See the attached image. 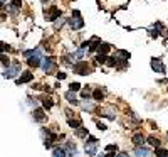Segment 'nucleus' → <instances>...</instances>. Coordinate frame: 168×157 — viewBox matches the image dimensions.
I'll return each instance as SVG.
<instances>
[{
  "label": "nucleus",
  "mask_w": 168,
  "mask_h": 157,
  "mask_svg": "<svg viewBox=\"0 0 168 157\" xmlns=\"http://www.w3.org/2000/svg\"><path fill=\"white\" fill-rule=\"evenodd\" d=\"M67 22H69V26H71L74 30L82 29V27H84V20L81 19V12H79V10H74V12H72V19H67Z\"/></svg>",
  "instance_id": "1"
},
{
  "label": "nucleus",
  "mask_w": 168,
  "mask_h": 157,
  "mask_svg": "<svg viewBox=\"0 0 168 157\" xmlns=\"http://www.w3.org/2000/svg\"><path fill=\"white\" fill-rule=\"evenodd\" d=\"M74 73H77V74H91L92 68L89 66L86 61H77V63H74Z\"/></svg>",
  "instance_id": "2"
},
{
  "label": "nucleus",
  "mask_w": 168,
  "mask_h": 157,
  "mask_svg": "<svg viewBox=\"0 0 168 157\" xmlns=\"http://www.w3.org/2000/svg\"><path fill=\"white\" fill-rule=\"evenodd\" d=\"M20 71V64L19 63H14V66H8V68H4V73H2V76L7 78V80H12L19 74Z\"/></svg>",
  "instance_id": "3"
},
{
  "label": "nucleus",
  "mask_w": 168,
  "mask_h": 157,
  "mask_svg": "<svg viewBox=\"0 0 168 157\" xmlns=\"http://www.w3.org/2000/svg\"><path fill=\"white\" fill-rule=\"evenodd\" d=\"M46 15H47V20L54 22V20H57V19H61V10H59L56 5H52L49 9V12H46Z\"/></svg>",
  "instance_id": "4"
},
{
  "label": "nucleus",
  "mask_w": 168,
  "mask_h": 157,
  "mask_svg": "<svg viewBox=\"0 0 168 157\" xmlns=\"http://www.w3.org/2000/svg\"><path fill=\"white\" fill-rule=\"evenodd\" d=\"M150 64H151V68L155 69L156 73H165V64L161 63V59H160V58H153Z\"/></svg>",
  "instance_id": "5"
},
{
  "label": "nucleus",
  "mask_w": 168,
  "mask_h": 157,
  "mask_svg": "<svg viewBox=\"0 0 168 157\" xmlns=\"http://www.w3.org/2000/svg\"><path fill=\"white\" fill-rule=\"evenodd\" d=\"M40 66H42V69H44L46 73H50L52 69H54V58H44Z\"/></svg>",
  "instance_id": "6"
},
{
  "label": "nucleus",
  "mask_w": 168,
  "mask_h": 157,
  "mask_svg": "<svg viewBox=\"0 0 168 157\" xmlns=\"http://www.w3.org/2000/svg\"><path fill=\"white\" fill-rule=\"evenodd\" d=\"M84 150H86L88 155H96L98 154V142H86Z\"/></svg>",
  "instance_id": "7"
},
{
  "label": "nucleus",
  "mask_w": 168,
  "mask_h": 157,
  "mask_svg": "<svg viewBox=\"0 0 168 157\" xmlns=\"http://www.w3.org/2000/svg\"><path fill=\"white\" fill-rule=\"evenodd\" d=\"M136 155L138 157H151V150L146 147H143V145H136Z\"/></svg>",
  "instance_id": "8"
},
{
  "label": "nucleus",
  "mask_w": 168,
  "mask_h": 157,
  "mask_svg": "<svg viewBox=\"0 0 168 157\" xmlns=\"http://www.w3.org/2000/svg\"><path fill=\"white\" fill-rule=\"evenodd\" d=\"M64 98H66L67 102L71 103V105H79V100L76 98V95H74V91L72 89H69V91H66V95H64Z\"/></svg>",
  "instance_id": "9"
},
{
  "label": "nucleus",
  "mask_w": 168,
  "mask_h": 157,
  "mask_svg": "<svg viewBox=\"0 0 168 157\" xmlns=\"http://www.w3.org/2000/svg\"><path fill=\"white\" fill-rule=\"evenodd\" d=\"M34 80V74L32 73H24L20 78H17V85H22V83H29V81Z\"/></svg>",
  "instance_id": "10"
},
{
  "label": "nucleus",
  "mask_w": 168,
  "mask_h": 157,
  "mask_svg": "<svg viewBox=\"0 0 168 157\" xmlns=\"http://www.w3.org/2000/svg\"><path fill=\"white\" fill-rule=\"evenodd\" d=\"M34 120H37V122H44L46 120V113L42 108H35L34 110Z\"/></svg>",
  "instance_id": "11"
},
{
  "label": "nucleus",
  "mask_w": 168,
  "mask_h": 157,
  "mask_svg": "<svg viewBox=\"0 0 168 157\" xmlns=\"http://www.w3.org/2000/svg\"><path fill=\"white\" fill-rule=\"evenodd\" d=\"M64 149L67 150V155H69V157H74L76 154H77V149H76V145L72 144V142H67Z\"/></svg>",
  "instance_id": "12"
},
{
  "label": "nucleus",
  "mask_w": 168,
  "mask_h": 157,
  "mask_svg": "<svg viewBox=\"0 0 168 157\" xmlns=\"http://www.w3.org/2000/svg\"><path fill=\"white\" fill-rule=\"evenodd\" d=\"M52 155L54 157H69L66 149H61V147H56L54 150H52Z\"/></svg>",
  "instance_id": "13"
},
{
  "label": "nucleus",
  "mask_w": 168,
  "mask_h": 157,
  "mask_svg": "<svg viewBox=\"0 0 168 157\" xmlns=\"http://www.w3.org/2000/svg\"><path fill=\"white\" fill-rule=\"evenodd\" d=\"M133 144L134 145H143V144H145V135H143V133H136V135H133Z\"/></svg>",
  "instance_id": "14"
},
{
  "label": "nucleus",
  "mask_w": 168,
  "mask_h": 157,
  "mask_svg": "<svg viewBox=\"0 0 168 157\" xmlns=\"http://www.w3.org/2000/svg\"><path fill=\"white\" fill-rule=\"evenodd\" d=\"M109 49H111L109 44H99V47H98V54H108Z\"/></svg>",
  "instance_id": "15"
},
{
  "label": "nucleus",
  "mask_w": 168,
  "mask_h": 157,
  "mask_svg": "<svg viewBox=\"0 0 168 157\" xmlns=\"http://www.w3.org/2000/svg\"><path fill=\"white\" fill-rule=\"evenodd\" d=\"M158 29H161V24H160V22H156L155 29H150V37H158V36H160Z\"/></svg>",
  "instance_id": "16"
},
{
  "label": "nucleus",
  "mask_w": 168,
  "mask_h": 157,
  "mask_svg": "<svg viewBox=\"0 0 168 157\" xmlns=\"http://www.w3.org/2000/svg\"><path fill=\"white\" fill-rule=\"evenodd\" d=\"M146 140H148V144H150V145H153V147H156V149L160 147V140L156 139L155 135H150V137H148Z\"/></svg>",
  "instance_id": "17"
},
{
  "label": "nucleus",
  "mask_w": 168,
  "mask_h": 157,
  "mask_svg": "<svg viewBox=\"0 0 168 157\" xmlns=\"http://www.w3.org/2000/svg\"><path fill=\"white\" fill-rule=\"evenodd\" d=\"M92 98H94V102H101V100L104 98V93H103L101 89H94V93H92Z\"/></svg>",
  "instance_id": "18"
},
{
  "label": "nucleus",
  "mask_w": 168,
  "mask_h": 157,
  "mask_svg": "<svg viewBox=\"0 0 168 157\" xmlns=\"http://www.w3.org/2000/svg\"><path fill=\"white\" fill-rule=\"evenodd\" d=\"M114 56H116L118 59H130V52H126V51H116Z\"/></svg>",
  "instance_id": "19"
},
{
  "label": "nucleus",
  "mask_w": 168,
  "mask_h": 157,
  "mask_svg": "<svg viewBox=\"0 0 168 157\" xmlns=\"http://www.w3.org/2000/svg\"><path fill=\"white\" fill-rule=\"evenodd\" d=\"M76 135H77V137H89L88 128H86V127H79L77 130H76Z\"/></svg>",
  "instance_id": "20"
},
{
  "label": "nucleus",
  "mask_w": 168,
  "mask_h": 157,
  "mask_svg": "<svg viewBox=\"0 0 168 157\" xmlns=\"http://www.w3.org/2000/svg\"><path fill=\"white\" fill-rule=\"evenodd\" d=\"M81 106H82L84 110H89V111L94 110V103L89 102V98H88V102H82V103H81Z\"/></svg>",
  "instance_id": "21"
},
{
  "label": "nucleus",
  "mask_w": 168,
  "mask_h": 157,
  "mask_svg": "<svg viewBox=\"0 0 168 157\" xmlns=\"http://www.w3.org/2000/svg\"><path fill=\"white\" fill-rule=\"evenodd\" d=\"M42 105H44L46 110H49L50 106H52V100H50L49 96H44V98H42Z\"/></svg>",
  "instance_id": "22"
},
{
  "label": "nucleus",
  "mask_w": 168,
  "mask_h": 157,
  "mask_svg": "<svg viewBox=\"0 0 168 157\" xmlns=\"http://www.w3.org/2000/svg\"><path fill=\"white\" fill-rule=\"evenodd\" d=\"M67 123H69L72 128H79V127H81V122H79V120H72L71 117L67 118Z\"/></svg>",
  "instance_id": "23"
},
{
  "label": "nucleus",
  "mask_w": 168,
  "mask_h": 157,
  "mask_svg": "<svg viewBox=\"0 0 168 157\" xmlns=\"http://www.w3.org/2000/svg\"><path fill=\"white\" fill-rule=\"evenodd\" d=\"M118 58L116 56H114V58H108V61H106V64H108V66H111V68H114V66H118Z\"/></svg>",
  "instance_id": "24"
},
{
  "label": "nucleus",
  "mask_w": 168,
  "mask_h": 157,
  "mask_svg": "<svg viewBox=\"0 0 168 157\" xmlns=\"http://www.w3.org/2000/svg\"><path fill=\"white\" fill-rule=\"evenodd\" d=\"M96 61H98L99 64H104L106 61H108V58H106V54H98V56H96Z\"/></svg>",
  "instance_id": "25"
},
{
  "label": "nucleus",
  "mask_w": 168,
  "mask_h": 157,
  "mask_svg": "<svg viewBox=\"0 0 168 157\" xmlns=\"http://www.w3.org/2000/svg\"><path fill=\"white\" fill-rule=\"evenodd\" d=\"M20 5H22V2H20V0H12V10H14V12L20 9Z\"/></svg>",
  "instance_id": "26"
},
{
  "label": "nucleus",
  "mask_w": 168,
  "mask_h": 157,
  "mask_svg": "<svg viewBox=\"0 0 168 157\" xmlns=\"http://www.w3.org/2000/svg\"><path fill=\"white\" fill-rule=\"evenodd\" d=\"M2 66H4V68H8V66H10V59H8L7 56H2Z\"/></svg>",
  "instance_id": "27"
},
{
  "label": "nucleus",
  "mask_w": 168,
  "mask_h": 157,
  "mask_svg": "<svg viewBox=\"0 0 168 157\" xmlns=\"http://www.w3.org/2000/svg\"><path fill=\"white\" fill-rule=\"evenodd\" d=\"M79 88H81L79 83H71V85H69V89H72V91H77Z\"/></svg>",
  "instance_id": "28"
},
{
  "label": "nucleus",
  "mask_w": 168,
  "mask_h": 157,
  "mask_svg": "<svg viewBox=\"0 0 168 157\" xmlns=\"http://www.w3.org/2000/svg\"><path fill=\"white\" fill-rule=\"evenodd\" d=\"M106 150H108V152H116V150H118V145L111 144V145H108V147H106Z\"/></svg>",
  "instance_id": "29"
},
{
  "label": "nucleus",
  "mask_w": 168,
  "mask_h": 157,
  "mask_svg": "<svg viewBox=\"0 0 168 157\" xmlns=\"http://www.w3.org/2000/svg\"><path fill=\"white\" fill-rule=\"evenodd\" d=\"M81 96H82V98H89V96H91V91H89V89H82V91H81Z\"/></svg>",
  "instance_id": "30"
},
{
  "label": "nucleus",
  "mask_w": 168,
  "mask_h": 157,
  "mask_svg": "<svg viewBox=\"0 0 168 157\" xmlns=\"http://www.w3.org/2000/svg\"><path fill=\"white\" fill-rule=\"evenodd\" d=\"M64 24H66V19H61V20L56 22V29H59V27H62Z\"/></svg>",
  "instance_id": "31"
},
{
  "label": "nucleus",
  "mask_w": 168,
  "mask_h": 157,
  "mask_svg": "<svg viewBox=\"0 0 168 157\" xmlns=\"http://www.w3.org/2000/svg\"><path fill=\"white\" fill-rule=\"evenodd\" d=\"M98 128H99V130H106V128H108V127H106V125H104V123H98Z\"/></svg>",
  "instance_id": "32"
},
{
  "label": "nucleus",
  "mask_w": 168,
  "mask_h": 157,
  "mask_svg": "<svg viewBox=\"0 0 168 157\" xmlns=\"http://www.w3.org/2000/svg\"><path fill=\"white\" fill-rule=\"evenodd\" d=\"M66 78V73H57V80H64Z\"/></svg>",
  "instance_id": "33"
},
{
  "label": "nucleus",
  "mask_w": 168,
  "mask_h": 157,
  "mask_svg": "<svg viewBox=\"0 0 168 157\" xmlns=\"http://www.w3.org/2000/svg\"><path fill=\"white\" fill-rule=\"evenodd\" d=\"M88 142H98V139H96V137H92V135H89V140H88Z\"/></svg>",
  "instance_id": "34"
},
{
  "label": "nucleus",
  "mask_w": 168,
  "mask_h": 157,
  "mask_svg": "<svg viewBox=\"0 0 168 157\" xmlns=\"http://www.w3.org/2000/svg\"><path fill=\"white\" fill-rule=\"evenodd\" d=\"M116 157H130V155H128V154H124V152H123V154H118Z\"/></svg>",
  "instance_id": "35"
},
{
  "label": "nucleus",
  "mask_w": 168,
  "mask_h": 157,
  "mask_svg": "<svg viewBox=\"0 0 168 157\" xmlns=\"http://www.w3.org/2000/svg\"><path fill=\"white\" fill-rule=\"evenodd\" d=\"M103 157H114V154H106V155H103Z\"/></svg>",
  "instance_id": "36"
},
{
  "label": "nucleus",
  "mask_w": 168,
  "mask_h": 157,
  "mask_svg": "<svg viewBox=\"0 0 168 157\" xmlns=\"http://www.w3.org/2000/svg\"><path fill=\"white\" fill-rule=\"evenodd\" d=\"M42 2H44V4H46V2H47V0H42Z\"/></svg>",
  "instance_id": "37"
},
{
  "label": "nucleus",
  "mask_w": 168,
  "mask_h": 157,
  "mask_svg": "<svg viewBox=\"0 0 168 157\" xmlns=\"http://www.w3.org/2000/svg\"><path fill=\"white\" fill-rule=\"evenodd\" d=\"M2 4H5V0H2Z\"/></svg>",
  "instance_id": "38"
},
{
  "label": "nucleus",
  "mask_w": 168,
  "mask_h": 157,
  "mask_svg": "<svg viewBox=\"0 0 168 157\" xmlns=\"http://www.w3.org/2000/svg\"><path fill=\"white\" fill-rule=\"evenodd\" d=\"M166 139H168V132H166Z\"/></svg>",
  "instance_id": "39"
}]
</instances>
